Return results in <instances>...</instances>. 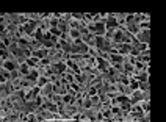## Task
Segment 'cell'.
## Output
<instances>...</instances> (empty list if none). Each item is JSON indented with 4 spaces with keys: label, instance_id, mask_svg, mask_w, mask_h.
<instances>
[{
    "label": "cell",
    "instance_id": "cell-3",
    "mask_svg": "<svg viewBox=\"0 0 166 122\" xmlns=\"http://www.w3.org/2000/svg\"><path fill=\"white\" fill-rule=\"evenodd\" d=\"M52 92H53V84H52V83H47L45 86H42V88L39 89V96L47 97V96H50Z\"/></svg>",
    "mask_w": 166,
    "mask_h": 122
},
{
    "label": "cell",
    "instance_id": "cell-17",
    "mask_svg": "<svg viewBox=\"0 0 166 122\" xmlns=\"http://www.w3.org/2000/svg\"><path fill=\"white\" fill-rule=\"evenodd\" d=\"M50 122H63L61 119H53V120H50Z\"/></svg>",
    "mask_w": 166,
    "mask_h": 122
},
{
    "label": "cell",
    "instance_id": "cell-1",
    "mask_svg": "<svg viewBox=\"0 0 166 122\" xmlns=\"http://www.w3.org/2000/svg\"><path fill=\"white\" fill-rule=\"evenodd\" d=\"M135 38L138 39V42H144V44H149V39H151V30H140Z\"/></svg>",
    "mask_w": 166,
    "mask_h": 122
},
{
    "label": "cell",
    "instance_id": "cell-12",
    "mask_svg": "<svg viewBox=\"0 0 166 122\" xmlns=\"http://www.w3.org/2000/svg\"><path fill=\"white\" fill-rule=\"evenodd\" d=\"M116 100H118L119 105H122V103H127L128 102V96H125V94H119V96L116 97Z\"/></svg>",
    "mask_w": 166,
    "mask_h": 122
},
{
    "label": "cell",
    "instance_id": "cell-6",
    "mask_svg": "<svg viewBox=\"0 0 166 122\" xmlns=\"http://www.w3.org/2000/svg\"><path fill=\"white\" fill-rule=\"evenodd\" d=\"M57 28H58L61 33H69V30H71V28H69V24L64 21V19H60V22H58V27H57Z\"/></svg>",
    "mask_w": 166,
    "mask_h": 122
},
{
    "label": "cell",
    "instance_id": "cell-9",
    "mask_svg": "<svg viewBox=\"0 0 166 122\" xmlns=\"http://www.w3.org/2000/svg\"><path fill=\"white\" fill-rule=\"evenodd\" d=\"M149 74H151V72H146V71H143V72H140V74H138L136 80H138V81H149Z\"/></svg>",
    "mask_w": 166,
    "mask_h": 122
},
{
    "label": "cell",
    "instance_id": "cell-13",
    "mask_svg": "<svg viewBox=\"0 0 166 122\" xmlns=\"http://www.w3.org/2000/svg\"><path fill=\"white\" fill-rule=\"evenodd\" d=\"M151 86H149V81H140V91L144 92V91H149Z\"/></svg>",
    "mask_w": 166,
    "mask_h": 122
},
{
    "label": "cell",
    "instance_id": "cell-5",
    "mask_svg": "<svg viewBox=\"0 0 166 122\" xmlns=\"http://www.w3.org/2000/svg\"><path fill=\"white\" fill-rule=\"evenodd\" d=\"M25 63L28 64L32 69H33V68H36V69H38V68H39V64H41V60H39V58H36V56H30V58L27 60Z\"/></svg>",
    "mask_w": 166,
    "mask_h": 122
},
{
    "label": "cell",
    "instance_id": "cell-15",
    "mask_svg": "<svg viewBox=\"0 0 166 122\" xmlns=\"http://www.w3.org/2000/svg\"><path fill=\"white\" fill-rule=\"evenodd\" d=\"M138 27H140V30H151V22L149 21H144L141 24H138Z\"/></svg>",
    "mask_w": 166,
    "mask_h": 122
},
{
    "label": "cell",
    "instance_id": "cell-2",
    "mask_svg": "<svg viewBox=\"0 0 166 122\" xmlns=\"http://www.w3.org/2000/svg\"><path fill=\"white\" fill-rule=\"evenodd\" d=\"M132 49H133V45L132 44H121L119 45V55H122V56H127V55H130V52H132Z\"/></svg>",
    "mask_w": 166,
    "mask_h": 122
},
{
    "label": "cell",
    "instance_id": "cell-7",
    "mask_svg": "<svg viewBox=\"0 0 166 122\" xmlns=\"http://www.w3.org/2000/svg\"><path fill=\"white\" fill-rule=\"evenodd\" d=\"M61 102L64 103V105H75V96H71V94H64Z\"/></svg>",
    "mask_w": 166,
    "mask_h": 122
},
{
    "label": "cell",
    "instance_id": "cell-8",
    "mask_svg": "<svg viewBox=\"0 0 166 122\" xmlns=\"http://www.w3.org/2000/svg\"><path fill=\"white\" fill-rule=\"evenodd\" d=\"M128 88H130L133 92L140 89V81H138L136 78H130V83H128Z\"/></svg>",
    "mask_w": 166,
    "mask_h": 122
},
{
    "label": "cell",
    "instance_id": "cell-14",
    "mask_svg": "<svg viewBox=\"0 0 166 122\" xmlns=\"http://www.w3.org/2000/svg\"><path fill=\"white\" fill-rule=\"evenodd\" d=\"M93 108V103H91V100H89V97H86L85 100H83V110H91Z\"/></svg>",
    "mask_w": 166,
    "mask_h": 122
},
{
    "label": "cell",
    "instance_id": "cell-4",
    "mask_svg": "<svg viewBox=\"0 0 166 122\" xmlns=\"http://www.w3.org/2000/svg\"><path fill=\"white\" fill-rule=\"evenodd\" d=\"M30 71H32V68L27 63H24V64H21L19 66V74H21V78H25L27 75L30 74Z\"/></svg>",
    "mask_w": 166,
    "mask_h": 122
},
{
    "label": "cell",
    "instance_id": "cell-16",
    "mask_svg": "<svg viewBox=\"0 0 166 122\" xmlns=\"http://www.w3.org/2000/svg\"><path fill=\"white\" fill-rule=\"evenodd\" d=\"M89 100H91V103H93V107H94V105H97V103H100L99 94H96V96H89Z\"/></svg>",
    "mask_w": 166,
    "mask_h": 122
},
{
    "label": "cell",
    "instance_id": "cell-10",
    "mask_svg": "<svg viewBox=\"0 0 166 122\" xmlns=\"http://www.w3.org/2000/svg\"><path fill=\"white\" fill-rule=\"evenodd\" d=\"M47 83H50L49 78H47V77H42V75H41V77L36 80V86H38V88H42V86H45Z\"/></svg>",
    "mask_w": 166,
    "mask_h": 122
},
{
    "label": "cell",
    "instance_id": "cell-11",
    "mask_svg": "<svg viewBox=\"0 0 166 122\" xmlns=\"http://www.w3.org/2000/svg\"><path fill=\"white\" fill-rule=\"evenodd\" d=\"M72 19L81 24L83 21H85V14H81V13H72Z\"/></svg>",
    "mask_w": 166,
    "mask_h": 122
}]
</instances>
